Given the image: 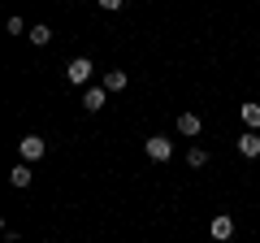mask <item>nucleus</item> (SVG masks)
Masks as SVG:
<instances>
[{
	"instance_id": "nucleus-4",
	"label": "nucleus",
	"mask_w": 260,
	"mask_h": 243,
	"mask_svg": "<svg viewBox=\"0 0 260 243\" xmlns=\"http://www.w3.org/2000/svg\"><path fill=\"white\" fill-rule=\"evenodd\" d=\"M104 100H109V87H104V83H100V87H87V92H83V109H87V113H100Z\"/></svg>"
},
{
	"instance_id": "nucleus-13",
	"label": "nucleus",
	"mask_w": 260,
	"mask_h": 243,
	"mask_svg": "<svg viewBox=\"0 0 260 243\" xmlns=\"http://www.w3.org/2000/svg\"><path fill=\"white\" fill-rule=\"evenodd\" d=\"M95 5H100V9H109V13H113V9H121V5H126V0H95Z\"/></svg>"
},
{
	"instance_id": "nucleus-10",
	"label": "nucleus",
	"mask_w": 260,
	"mask_h": 243,
	"mask_svg": "<svg viewBox=\"0 0 260 243\" xmlns=\"http://www.w3.org/2000/svg\"><path fill=\"white\" fill-rule=\"evenodd\" d=\"M30 178H35V174H30V165H26V161L9 169V183H13V187H30Z\"/></svg>"
},
{
	"instance_id": "nucleus-5",
	"label": "nucleus",
	"mask_w": 260,
	"mask_h": 243,
	"mask_svg": "<svg viewBox=\"0 0 260 243\" xmlns=\"http://www.w3.org/2000/svg\"><path fill=\"white\" fill-rule=\"evenodd\" d=\"M208 230H213V239H217V243H225V239H234V217H230V213H221V217H213V226H208Z\"/></svg>"
},
{
	"instance_id": "nucleus-3",
	"label": "nucleus",
	"mask_w": 260,
	"mask_h": 243,
	"mask_svg": "<svg viewBox=\"0 0 260 243\" xmlns=\"http://www.w3.org/2000/svg\"><path fill=\"white\" fill-rule=\"evenodd\" d=\"M143 148H148V157H152V161H169V157H174V143H169L165 135H152Z\"/></svg>"
},
{
	"instance_id": "nucleus-1",
	"label": "nucleus",
	"mask_w": 260,
	"mask_h": 243,
	"mask_svg": "<svg viewBox=\"0 0 260 243\" xmlns=\"http://www.w3.org/2000/svg\"><path fill=\"white\" fill-rule=\"evenodd\" d=\"M91 74H95V66L87 61V56H74V61H70V70H65V78H70V83H78V87L91 83Z\"/></svg>"
},
{
	"instance_id": "nucleus-2",
	"label": "nucleus",
	"mask_w": 260,
	"mask_h": 243,
	"mask_svg": "<svg viewBox=\"0 0 260 243\" xmlns=\"http://www.w3.org/2000/svg\"><path fill=\"white\" fill-rule=\"evenodd\" d=\"M18 152H22V161L30 165V161H39V157L48 152V143L39 139V135H26V139H18Z\"/></svg>"
},
{
	"instance_id": "nucleus-12",
	"label": "nucleus",
	"mask_w": 260,
	"mask_h": 243,
	"mask_svg": "<svg viewBox=\"0 0 260 243\" xmlns=\"http://www.w3.org/2000/svg\"><path fill=\"white\" fill-rule=\"evenodd\" d=\"M186 161H191L195 169H204V165H208V152H204V148H191V152H186Z\"/></svg>"
},
{
	"instance_id": "nucleus-9",
	"label": "nucleus",
	"mask_w": 260,
	"mask_h": 243,
	"mask_svg": "<svg viewBox=\"0 0 260 243\" xmlns=\"http://www.w3.org/2000/svg\"><path fill=\"white\" fill-rule=\"evenodd\" d=\"M104 87H109V92H126L130 74H126V70H109V74H104Z\"/></svg>"
},
{
	"instance_id": "nucleus-8",
	"label": "nucleus",
	"mask_w": 260,
	"mask_h": 243,
	"mask_svg": "<svg viewBox=\"0 0 260 243\" xmlns=\"http://www.w3.org/2000/svg\"><path fill=\"white\" fill-rule=\"evenodd\" d=\"M239 117H243V126H247V131H260V104L251 100V104H243L239 109Z\"/></svg>"
},
{
	"instance_id": "nucleus-6",
	"label": "nucleus",
	"mask_w": 260,
	"mask_h": 243,
	"mask_svg": "<svg viewBox=\"0 0 260 243\" xmlns=\"http://www.w3.org/2000/svg\"><path fill=\"white\" fill-rule=\"evenodd\" d=\"M239 152H243L247 161L260 157V135H256V131H243V135H239Z\"/></svg>"
},
{
	"instance_id": "nucleus-11",
	"label": "nucleus",
	"mask_w": 260,
	"mask_h": 243,
	"mask_svg": "<svg viewBox=\"0 0 260 243\" xmlns=\"http://www.w3.org/2000/svg\"><path fill=\"white\" fill-rule=\"evenodd\" d=\"M30 44H35V48H44V44H52V31H48V26H30Z\"/></svg>"
},
{
	"instance_id": "nucleus-7",
	"label": "nucleus",
	"mask_w": 260,
	"mask_h": 243,
	"mask_svg": "<svg viewBox=\"0 0 260 243\" xmlns=\"http://www.w3.org/2000/svg\"><path fill=\"white\" fill-rule=\"evenodd\" d=\"M178 135L195 139V135H200V113H178Z\"/></svg>"
}]
</instances>
